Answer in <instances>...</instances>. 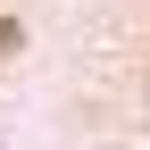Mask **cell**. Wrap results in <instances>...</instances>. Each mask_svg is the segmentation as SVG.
I'll list each match as a JSON object with an SVG mask.
<instances>
[{"instance_id": "cell-1", "label": "cell", "mask_w": 150, "mask_h": 150, "mask_svg": "<svg viewBox=\"0 0 150 150\" xmlns=\"http://www.w3.org/2000/svg\"><path fill=\"white\" fill-rule=\"evenodd\" d=\"M17 50H25V25H17V17H0V59H17Z\"/></svg>"}]
</instances>
